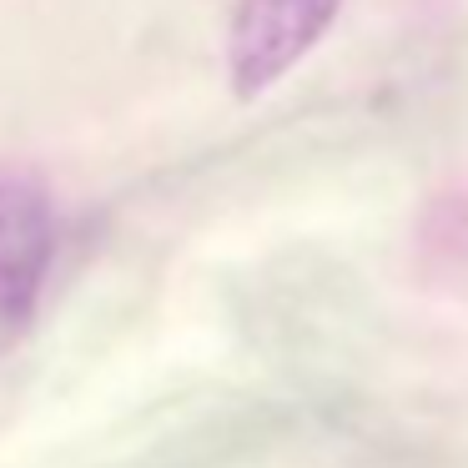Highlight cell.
<instances>
[{
  "label": "cell",
  "instance_id": "cell-1",
  "mask_svg": "<svg viewBox=\"0 0 468 468\" xmlns=\"http://www.w3.org/2000/svg\"><path fill=\"white\" fill-rule=\"evenodd\" d=\"M56 252V212L41 182L0 176V357L36 323Z\"/></svg>",
  "mask_w": 468,
  "mask_h": 468
},
{
  "label": "cell",
  "instance_id": "cell-2",
  "mask_svg": "<svg viewBox=\"0 0 468 468\" xmlns=\"http://www.w3.org/2000/svg\"><path fill=\"white\" fill-rule=\"evenodd\" d=\"M343 0H237L227 26V71L237 96L282 81L337 21Z\"/></svg>",
  "mask_w": 468,
  "mask_h": 468
}]
</instances>
